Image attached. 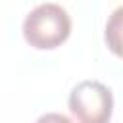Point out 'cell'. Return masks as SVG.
Segmentation results:
<instances>
[{
	"mask_svg": "<svg viewBox=\"0 0 123 123\" xmlns=\"http://www.w3.org/2000/svg\"><path fill=\"white\" fill-rule=\"evenodd\" d=\"M71 17L60 4L44 2L33 8L23 19V38L37 50H54L67 40Z\"/></svg>",
	"mask_w": 123,
	"mask_h": 123,
	"instance_id": "1",
	"label": "cell"
},
{
	"mask_svg": "<svg viewBox=\"0 0 123 123\" xmlns=\"http://www.w3.org/2000/svg\"><path fill=\"white\" fill-rule=\"evenodd\" d=\"M104 40H106V46L117 58H123V6L115 8L108 17V23L104 29Z\"/></svg>",
	"mask_w": 123,
	"mask_h": 123,
	"instance_id": "3",
	"label": "cell"
},
{
	"mask_svg": "<svg viewBox=\"0 0 123 123\" xmlns=\"http://www.w3.org/2000/svg\"><path fill=\"white\" fill-rule=\"evenodd\" d=\"M69 110L77 123H110L113 94L100 81H81L69 92Z\"/></svg>",
	"mask_w": 123,
	"mask_h": 123,
	"instance_id": "2",
	"label": "cell"
},
{
	"mask_svg": "<svg viewBox=\"0 0 123 123\" xmlns=\"http://www.w3.org/2000/svg\"><path fill=\"white\" fill-rule=\"evenodd\" d=\"M37 123H71V119L63 113H56V111H50V113H42Z\"/></svg>",
	"mask_w": 123,
	"mask_h": 123,
	"instance_id": "4",
	"label": "cell"
}]
</instances>
